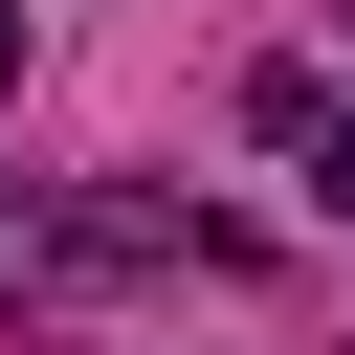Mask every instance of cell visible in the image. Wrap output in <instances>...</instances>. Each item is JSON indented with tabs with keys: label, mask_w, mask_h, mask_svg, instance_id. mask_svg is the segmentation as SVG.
Segmentation results:
<instances>
[{
	"label": "cell",
	"mask_w": 355,
	"mask_h": 355,
	"mask_svg": "<svg viewBox=\"0 0 355 355\" xmlns=\"http://www.w3.org/2000/svg\"><path fill=\"white\" fill-rule=\"evenodd\" d=\"M311 200H333V222H355V111H311Z\"/></svg>",
	"instance_id": "obj_1"
}]
</instances>
